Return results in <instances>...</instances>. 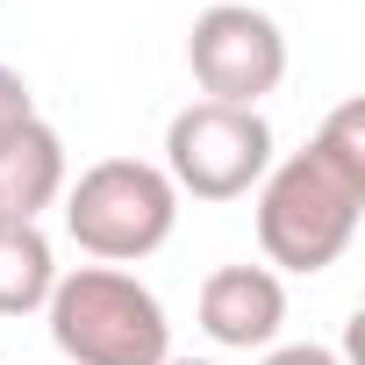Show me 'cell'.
<instances>
[{"mask_svg": "<svg viewBox=\"0 0 365 365\" xmlns=\"http://www.w3.org/2000/svg\"><path fill=\"white\" fill-rule=\"evenodd\" d=\"M58 201H65V136L43 115L0 129V215L36 222Z\"/></svg>", "mask_w": 365, "mask_h": 365, "instance_id": "7", "label": "cell"}, {"mask_svg": "<svg viewBox=\"0 0 365 365\" xmlns=\"http://www.w3.org/2000/svg\"><path fill=\"white\" fill-rule=\"evenodd\" d=\"M58 287V251L43 237V222H15L0 215V315H36Z\"/></svg>", "mask_w": 365, "mask_h": 365, "instance_id": "8", "label": "cell"}, {"mask_svg": "<svg viewBox=\"0 0 365 365\" xmlns=\"http://www.w3.org/2000/svg\"><path fill=\"white\" fill-rule=\"evenodd\" d=\"M265 365H344V358H336L329 344H272Z\"/></svg>", "mask_w": 365, "mask_h": 365, "instance_id": "10", "label": "cell"}, {"mask_svg": "<svg viewBox=\"0 0 365 365\" xmlns=\"http://www.w3.org/2000/svg\"><path fill=\"white\" fill-rule=\"evenodd\" d=\"M165 365H215V358H165Z\"/></svg>", "mask_w": 365, "mask_h": 365, "instance_id": "11", "label": "cell"}, {"mask_svg": "<svg viewBox=\"0 0 365 365\" xmlns=\"http://www.w3.org/2000/svg\"><path fill=\"white\" fill-rule=\"evenodd\" d=\"M365 215V108L344 101L329 122L258 179V244L279 272H329Z\"/></svg>", "mask_w": 365, "mask_h": 365, "instance_id": "1", "label": "cell"}, {"mask_svg": "<svg viewBox=\"0 0 365 365\" xmlns=\"http://www.w3.org/2000/svg\"><path fill=\"white\" fill-rule=\"evenodd\" d=\"M179 222V194L165 165L150 158H101L79 179H65V237L93 265H136L150 258Z\"/></svg>", "mask_w": 365, "mask_h": 365, "instance_id": "3", "label": "cell"}, {"mask_svg": "<svg viewBox=\"0 0 365 365\" xmlns=\"http://www.w3.org/2000/svg\"><path fill=\"white\" fill-rule=\"evenodd\" d=\"M187 65L201 79V101L258 108L287 79V36H279V22L265 8H251V0H215V8H201L194 29H187Z\"/></svg>", "mask_w": 365, "mask_h": 365, "instance_id": "5", "label": "cell"}, {"mask_svg": "<svg viewBox=\"0 0 365 365\" xmlns=\"http://www.w3.org/2000/svg\"><path fill=\"white\" fill-rule=\"evenodd\" d=\"M201 329L222 351H272L279 322H287V287L272 265H222L201 279Z\"/></svg>", "mask_w": 365, "mask_h": 365, "instance_id": "6", "label": "cell"}, {"mask_svg": "<svg viewBox=\"0 0 365 365\" xmlns=\"http://www.w3.org/2000/svg\"><path fill=\"white\" fill-rule=\"evenodd\" d=\"M272 172V122L258 108L194 101L165 122V179L194 201H237Z\"/></svg>", "mask_w": 365, "mask_h": 365, "instance_id": "4", "label": "cell"}, {"mask_svg": "<svg viewBox=\"0 0 365 365\" xmlns=\"http://www.w3.org/2000/svg\"><path fill=\"white\" fill-rule=\"evenodd\" d=\"M43 315H51V344L72 365H165L172 358L165 301L122 265L58 272Z\"/></svg>", "mask_w": 365, "mask_h": 365, "instance_id": "2", "label": "cell"}, {"mask_svg": "<svg viewBox=\"0 0 365 365\" xmlns=\"http://www.w3.org/2000/svg\"><path fill=\"white\" fill-rule=\"evenodd\" d=\"M36 115V93H29V79L15 72V65H0V129H15V122H29Z\"/></svg>", "mask_w": 365, "mask_h": 365, "instance_id": "9", "label": "cell"}]
</instances>
